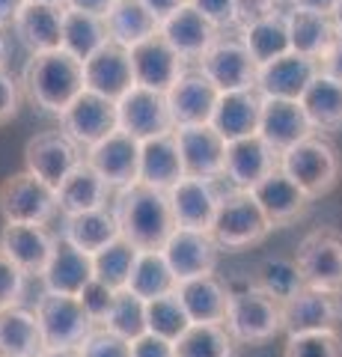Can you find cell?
I'll list each match as a JSON object with an SVG mask.
<instances>
[{
    "mask_svg": "<svg viewBox=\"0 0 342 357\" xmlns=\"http://www.w3.org/2000/svg\"><path fill=\"white\" fill-rule=\"evenodd\" d=\"M114 215L123 238L137 250H161L176 229L167 191H158L143 182L128 185L116 194Z\"/></svg>",
    "mask_w": 342,
    "mask_h": 357,
    "instance_id": "obj_1",
    "label": "cell"
},
{
    "mask_svg": "<svg viewBox=\"0 0 342 357\" xmlns=\"http://www.w3.org/2000/svg\"><path fill=\"white\" fill-rule=\"evenodd\" d=\"M24 89L36 107L48 110L54 116H63L65 107L86 89L84 63L75 60L72 54H65L63 48L48 54H33L24 69Z\"/></svg>",
    "mask_w": 342,
    "mask_h": 357,
    "instance_id": "obj_2",
    "label": "cell"
},
{
    "mask_svg": "<svg viewBox=\"0 0 342 357\" xmlns=\"http://www.w3.org/2000/svg\"><path fill=\"white\" fill-rule=\"evenodd\" d=\"M280 170L310 199H318L336 188L342 167H339L336 149L325 137L310 134L306 140L295 143L292 149H286L280 155Z\"/></svg>",
    "mask_w": 342,
    "mask_h": 357,
    "instance_id": "obj_3",
    "label": "cell"
},
{
    "mask_svg": "<svg viewBox=\"0 0 342 357\" xmlns=\"http://www.w3.org/2000/svg\"><path fill=\"white\" fill-rule=\"evenodd\" d=\"M224 328L238 345H262L283 331V304L256 286L233 292Z\"/></svg>",
    "mask_w": 342,
    "mask_h": 357,
    "instance_id": "obj_4",
    "label": "cell"
},
{
    "mask_svg": "<svg viewBox=\"0 0 342 357\" xmlns=\"http://www.w3.org/2000/svg\"><path fill=\"white\" fill-rule=\"evenodd\" d=\"M271 220L265 218V211L253 199L250 191H233L220 197L217 215L212 223V238L226 250H241L250 244H259L262 238H268Z\"/></svg>",
    "mask_w": 342,
    "mask_h": 357,
    "instance_id": "obj_5",
    "label": "cell"
},
{
    "mask_svg": "<svg viewBox=\"0 0 342 357\" xmlns=\"http://www.w3.org/2000/svg\"><path fill=\"white\" fill-rule=\"evenodd\" d=\"M36 321L42 333V345L45 354L51 351H72L81 349V342L93 333V321L84 312L78 298L69 295H54L45 292L36 304Z\"/></svg>",
    "mask_w": 342,
    "mask_h": 357,
    "instance_id": "obj_6",
    "label": "cell"
},
{
    "mask_svg": "<svg viewBox=\"0 0 342 357\" xmlns=\"http://www.w3.org/2000/svg\"><path fill=\"white\" fill-rule=\"evenodd\" d=\"M297 271L306 289L330 292L342 298V236L336 229H316L297 248Z\"/></svg>",
    "mask_w": 342,
    "mask_h": 357,
    "instance_id": "obj_7",
    "label": "cell"
},
{
    "mask_svg": "<svg viewBox=\"0 0 342 357\" xmlns=\"http://www.w3.org/2000/svg\"><path fill=\"white\" fill-rule=\"evenodd\" d=\"M57 211V191L33 173H15L0 185V215L6 223L45 227Z\"/></svg>",
    "mask_w": 342,
    "mask_h": 357,
    "instance_id": "obj_8",
    "label": "cell"
},
{
    "mask_svg": "<svg viewBox=\"0 0 342 357\" xmlns=\"http://www.w3.org/2000/svg\"><path fill=\"white\" fill-rule=\"evenodd\" d=\"M200 72L217 86V93H238L256 86L259 66L253 63L241 36H217V42L203 54Z\"/></svg>",
    "mask_w": 342,
    "mask_h": 357,
    "instance_id": "obj_9",
    "label": "cell"
},
{
    "mask_svg": "<svg viewBox=\"0 0 342 357\" xmlns=\"http://www.w3.org/2000/svg\"><path fill=\"white\" fill-rule=\"evenodd\" d=\"M60 126H63V134L69 140H75L78 146L93 149L95 143H102L114 131H119L116 102L84 89V93L65 107V114L60 116Z\"/></svg>",
    "mask_w": 342,
    "mask_h": 357,
    "instance_id": "obj_10",
    "label": "cell"
},
{
    "mask_svg": "<svg viewBox=\"0 0 342 357\" xmlns=\"http://www.w3.org/2000/svg\"><path fill=\"white\" fill-rule=\"evenodd\" d=\"M116 110H119V131L131 134L140 143L176 131L167 107V96L155 93V89L134 86L116 102Z\"/></svg>",
    "mask_w": 342,
    "mask_h": 357,
    "instance_id": "obj_11",
    "label": "cell"
},
{
    "mask_svg": "<svg viewBox=\"0 0 342 357\" xmlns=\"http://www.w3.org/2000/svg\"><path fill=\"white\" fill-rule=\"evenodd\" d=\"M128 54H131V72H134V86H146L167 96L173 84L185 75V60L161 36V30L146 42L134 45Z\"/></svg>",
    "mask_w": 342,
    "mask_h": 357,
    "instance_id": "obj_12",
    "label": "cell"
},
{
    "mask_svg": "<svg viewBox=\"0 0 342 357\" xmlns=\"http://www.w3.org/2000/svg\"><path fill=\"white\" fill-rule=\"evenodd\" d=\"M170 271L176 274V283L194 280V277L215 274L220 244L212 238V232H194V229H173V236L161 248Z\"/></svg>",
    "mask_w": 342,
    "mask_h": 357,
    "instance_id": "obj_13",
    "label": "cell"
},
{
    "mask_svg": "<svg viewBox=\"0 0 342 357\" xmlns=\"http://www.w3.org/2000/svg\"><path fill=\"white\" fill-rule=\"evenodd\" d=\"M27 173L42 178L48 188H57L72 176V170L78 167L81 158V146L75 140H69L63 131H48L39 134L27 143Z\"/></svg>",
    "mask_w": 342,
    "mask_h": 357,
    "instance_id": "obj_14",
    "label": "cell"
},
{
    "mask_svg": "<svg viewBox=\"0 0 342 357\" xmlns=\"http://www.w3.org/2000/svg\"><path fill=\"white\" fill-rule=\"evenodd\" d=\"M277 167H280V152H274L262 140V134H250V137L226 143L224 176L233 182L235 191H253Z\"/></svg>",
    "mask_w": 342,
    "mask_h": 357,
    "instance_id": "obj_15",
    "label": "cell"
},
{
    "mask_svg": "<svg viewBox=\"0 0 342 357\" xmlns=\"http://www.w3.org/2000/svg\"><path fill=\"white\" fill-rule=\"evenodd\" d=\"M217 98H220L217 86L208 81L200 69H185V75L167 93V107H170L173 126L176 128L208 126L215 107H217Z\"/></svg>",
    "mask_w": 342,
    "mask_h": 357,
    "instance_id": "obj_16",
    "label": "cell"
},
{
    "mask_svg": "<svg viewBox=\"0 0 342 357\" xmlns=\"http://www.w3.org/2000/svg\"><path fill=\"white\" fill-rule=\"evenodd\" d=\"M86 164L107 182V188H128L137 182L140 173V140L125 131H114L93 149H86Z\"/></svg>",
    "mask_w": 342,
    "mask_h": 357,
    "instance_id": "obj_17",
    "label": "cell"
},
{
    "mask_svg": "<svg viewBox=\"0 0 342 357\" xmlns=\"http://www.w3.org/2000/svg\"><path fill=\"white\" fill-rule=\"evenodd\" d=\"M170 211L176 229H194V232H212V223L220 206V194L215 191V182L208 178L185 176L179 185L167 191Z\"/></svg>",
    "mask_w": 342,
    "mask_h": 357,
    "instance_id": "obj_18",
    "label": "cell"
},
{
    "mask_svg": "<svg viewBox=\"0 0 342 357\" xmlns=\"http://www.w3.org/2000/svg\"><path fill=\"white\" fill-rule=\"evenodd\" d=\"M173 134H176V143H179L185 176L208 178V182L224 176L226 140L212 126H185V128H176Z\"/></svg>",
    "mask_w": 342,
    "mask_h": 357,
    "instance_id": "obj_19",
    "label": "cell"
},
{
    "mask_svg": "<svg viewBox=\"0 0 342 357\" xmlns=\"http://www.w3.org/2000/svg\"><path fill=\"white\" fill-rule=\"evenodd\" d=\"M342 321V298L318 289H301L295 298L283 304V331L289 333H313V331H339Z\"/></svg>",
    "mask_w": 342,
    "mask_h": 357,
    "instance_id": "obj_20",
    "label": "cell"
},
{
    "mask_svg": "<svg viewBox=\"0 0 342 357\" xmlns=\"http://www.w3.org/2000/svg\"><path fill=\"white\" fill-rule=\"evenodd\" d=\"M84 84L90 93L104 96L110 102H119L125 93H131L134 89V72H131L128 48L116 42H107L104 48H98L84 63Z\"/></svg>",
    "mask_w": 342,
    "mask_h": 357,
    "instance_id": "obj_21",
    "label": "cell"
},
{
    "mask_svg": "<svg viewBox=\"0 0 342 357\" xmlns=\"http://www.w3.org/2000/svg\"><path fill=\"white\" fill-rule=\"evenodd\" d=\"M259 134L274 152H286L295 143L306 140L313 134V126L306 119L301 102L292 98H262V119H259Z\"/></svg>",
    "mask_w": 342,
    "mask_h": 357,
    "instance_id": "obj_22",
    "label": "cell"
},
{
    "mask_svg": "<svg viewBox=\"0 0 342 357\" xmlns=\"http://www.w3.org/2000/svg\"><path fill=\"white\" fill-rule=\"evenodd\" d=\"M316 75H318L316 60L289 51L280 60H271L268 66H259L256 89L262 93V98H292V102H301L304 89L313 84Z\"/></svg>",
    "mask_w": 342,
    "mask_h": 357,
    "instance_id": "obj_23",
    "label": "cell"
},
{
    "mask_svg": "<svg viewBox=\"0 0 342 357\" xmlns=\"http://www.w3.org/2000/svg\"><path fill=\"white\" fill-rule=\"evenodd\" d=\"M161 36L187 63V60H203V54L217 42V27L203 13H196L191 0H187L170 18L161 21Z\"/></svg>",
    "mask_w": 342,
    "mask_h": 357,
    "instance_id": "obj_24",
    "label": "cell"
},
{
    "mask_svg": "<svg viewBox=\"0 0 342 357\" xmlns=\"http://www.w3.org/2000/svg\"><path fill=\"white\" fill-rule=\"evenodd\" d=\"M0 250L27 277H42L54 253V238L45 227L36 223H6L0 232Z\"/></svg>",
    "mask_w": 342,
    "mask_h": 357,
    "instance_id": "obj_25",
    "label": "cell"
},
{
    "mask_svg": "<svg viewBox=\"0 0 342 357\" xmlns=\"http://www.w3.org/2000/svg\"><path fill=\"white\" fill-rule=\"evenodd\" d=\"M259 119H262V93L253 89H238V93H220L217 107L212 114V126L226 143L259 134Z\"/></svg>",
    "mask_w": 342,
    "mask_h": 357,
    "instance_id": "obj_26",
    "label": "cell"
},
{
    "mask_svg": "<svg viewBox=\"0 0 342 357\" xmlns=\"http://www.w3.org/2000/svg\"><path fill=\"white\" fill-rule=\"evenodd\" d=\"M250 194L259 203V208L265 211V218L271 220V227H286V223L306 215V208H310V197H306L280 167L268 178H262Z\"/></svg>",
    "mask_w": 342,
    "mask_h": 357,
    "instance_id": "obj_27",
    "label": "cell"
},
{
    "mask_svg": "<svg viewBox=\"0 0 342 357\" xmlns=\"http://www.w3.org/2000/svg\"><path fill=\"white\" fill-rule=\"evenodd\" d=\"M90 280H93V256L81 253L75 244H69L65 238L54 241V253L48 259L45 274H42L45 292L78 298Z\"/></svg>",
    "mask_w": 342,
    "mask_h": 357,
    "instance_id": "obj_28",
    "label": "cell"
},
{
    "mask_svg": "<svg viewBox=\"0 0 342 357\" xmlns=\"http://www.w3.org/2000/svg\"><path fill=\"white\" fill-rule=\"evenodd\" d=\"M229 289L217 280L215 274L194 277L176 286V298L191 319V325H224L226 310H229Z\"/></svg>",
    "mask_w": 342,
    "mask_h": 357,
    "instance_id": "obj_29",
    "label": "cell"
},
{
    "mask_svg": "<svg viewBox=\"0 0 342 357\" xmlns=\"http://www.w3.org/2000/svg\"><path fill=\"white\" fill-rule=\"evenodd\" d=\"M182 178H185V167H182L179 143H176L173 131L140 143L137 182L149 185V188H158V191H170V188H176Z\"/></svg>",
    "mask_w": 342,
    "mask_h": 357,
    "instance_id": "obj_30",
    "label": "cell"
},
{
    "mask_svg": "<svg viewBox=\"0 0 342 357\" xmlns=\"http://www.w3.org/2000/svg\"><path fill=\"white\" fill-rule=\"evenodd\" d=\"M63 6L51 3H27L15 18L18 39L27 45L33 54H48L63 48Z\"/></svg>",
    "mask_w": 342,
    "mask_h": 357,
    "instance_id": "obj_31",
    "label": "cell"
},
{
    "mask_svg": "<svg viewBox=\"0 0 342 357\" xmlns=\"http://www.w3.org/2000/svg\"><path fill=\"white\" fill-rule=\"evenodd\" d=\"M107 182L86 161H81L72 170V176L57 188V211L65 218L86 215V211H98L107 203Z\"/></svg>",
    "mask_w": 342,
    "mask_h": 357,
    "instance_id": "obj_32",
    "label": "cell"
},
{
    "mask_svg": "<svg viewBox=\"0 0 342 357\" xmlns=\"http://www.w3.org/2000/svg\"><path fill=\"white\" fill-rule=\"evenodd\" d=\"M104 24H107L110 42L123 45L128 51L161 30V21L152 15L140 0H116V3L110 6V13L104 15Z\"/></svg>",
    "mask_w": 342,
    "mask_h": 357,
    "instance_id": "obj_33",
    "label": "cell"
},
{
    "mask_svg": "<svg viewBox=\"0 0 342 357\" xmlns=\"http://www.w3.org/2000/svg\"><path fill=\"white\" fill-rule=\"evenodd\" d=\"M42 345L36 312L24 307L0 310V357H42Z\"/></svg>",
    "mask_w": 342,
    "mask_h": 357,
    "instance_id": "obj_34",
    "label": "cell"
},
{
    "mask_svg": "<svg viewBox=\"0 0 342 357\" xmlns=\"http://www.w3.org/2000/svg\"><path fill=\"white\" fill-rule=\"evenodd\" d=\"M241 39H244L250 57L256 66H268L271 60H280L292 51L289 15L277 9V13H271L268 18L253 21L250 27H241Z\"/></svg>",
    "mask_w": 342,
    "mask_h": 357,
    "instance_id": "obj_35",
    "label": "cell"
},
{
    "mask_svg": "<svg viewBox=\"0 0 342 357\" xmlns=\"http://www.w3.org/2000/svg\"><path fill=\"white\" fill-rule=\"evenodd\" d=\"M289 39H292V51L310 60H322L325 51L334 45L339 36V30L330 15H316V13H304V9H289Z\"/></svg>",
    "mask_w": 342,
    "mask_h": 357,
    "instance_id": "obj_36",
    "label": "cell"
},
{
    "mask_svg": "<svg viewBox=\"0 0 342 357\" xmlns=\"http://www.w3.org/2000/svg\"><path fill=\"white\" fill-rule=\"evenodd\" d=\"M301 107L310 119L313 131H334L342 128V84L318 72L313 84L304 89Z\"/></svg>",
    "mask_w": 342,
    "mask_h": 357,
    "instance_id": "obj_37",
    "label": "cell"
},
{
    "mask_svg": "<svg viewBox=\"0 0 342 357\" xmlns=\"http://www.w3.org/2000/svg\"><path fill=\"white\" fill-rule=\"evenodd\" d=\"M123 232H119L116 215L107 208L86 211V215H75L65 220V241L75 244L81 253L95 256L98 250H104L107 244H114Z\"/></svg>",
    "mask_w": 342,
    "mask_h": 357,
    "instance_id": "obj_38",
    "label": "cell"
},
{
    "mask_svg": "<svg viewBox=\"0 0 342 357\" xmlns=\"http://www.w3.org/2000/svg\"><path fill=\"white\" fill-rule=\"evenodd\" d=\"M107 42H110V36H107L104 18L75 13V9H65L63 13V51L72 54L75 60L86 63L98 48H104Z\"/></svg>",
    "mask_w": 342,
    "mask_h": 357,
    "instance_id": "obj_39",
    "label": "cell"
},
{
    "mask_svg": "<svg viewBox=\"0 0 342 357\" xmlns=\"http://www.w3.org/2000/svg\"><path fill=\"white\" fill-rule=\"evenodd\" d=\"M176 286H179L176 283V274L170 271V265L161 250H140L137 253V262L128 277V292H134L143 301H155L161 295H173Z\"/></svg>",
    "mask_w": 342,
    "mask_h": 357,
    "instance_id": "obj_40",
    "label": "cell"
},
{
    "mask_svg": "<svg viewBox=\"0 0 342 357\" xmlns=\"http://www.w3.org/2000/svg\"><path fill=\"white\" fill-rule=\"evenodd\" d=\"M137 253L140 250L134 244L119 236L114 244H107L104 250H98L93 256V277L98 283L110 286L114 292H123V289H128V277L137 262Z\"/></svg>",
    "mask_w": 342,
    "mask_h": 357,
    "instance_id": "obj_41",
    "label": "cell"
},
{
    "mask_svg": "<svg viewBox=\"0 0 342 357\" xmlns=\"http://www.w3.org/2000/svg\"><path fill=\"white\" fill-rule=\"evenodd\" d=\"M176 345V357H235V340L224 325H191Z\"/></svg>",
    "mask_w": 342,
    "mask_h": 357,
    "instance_id": "obj_42",
    "label": "cell"
},
{
    "mask_svg": "<svg viewBox=\"0 0 342 357\" xmlns=\"http://www.w3.org/2000/svg\"><path fill=\"white\" fill-rule=\"evenodd\" d=\"M110 333H116V337H123L128 342H134L137 337H143L149 328H146V301L137 298L134 292H128V289H123V292H116V301L114 307H110L104 325Z\"/></svg>",
    "mask_w": 342,
    "mask_h": 357,
    "instance_id": "obj_43",
    "label": "cell"
},
{
    "mask_svg": "<svg viewBox=\"0 0 342 357\" xmlns=\"http://www.w3.org/2000/svg\"><path fill=\"white\" fill-rule=\"evenodd\" d=\"M146 328H149V333H155V337L167 340V342H176L191 328V319H187V312L182 307V301L176 298V292L161 295L155 301H146Z\"/></svg>",
    "mask_w": 342,
    "mask_h": 357,
    "instance_id": "obj_44",
    "label": "cell"
},
{
    "mask_svg": "<svg viewBox=\"0 0 342 357\" xmlns=\"http://www.w3.org/2000/svg\"><path fill=\"white\" fill-rule=\"evenodd\" d=\"M256 289L268 292L274 301L286 304L289 298H295L304 286V277L297 271V262L295 259H268L259 265L256 271Z\"/></svg>",
    "mask_w": 342,
    "mask_h": 357,
    "instance_id": "obj_45",
    "label": "cell"
},
{
    "mask_svg": "<svg viewBox=\"0 0 342 357\" xmlns=\"http://www.w3.org/2000/svg\"><path fill=\"white\" fill-rule=\"evenodd\" d=\"M283 357H342V337L339 331L292 333L286 340Z\"/></svg>",
    "mask_w": 342,
    "mask_h": 357,
    "instance_id": "obj_46",
    "label": "cell"
},
{
    "mask_svg": "<svg viewBox=\"0 0 342 357\" xmlns=\"http://www.w3.org/2000/svg\"><path fill=\"white\" fill-rule=\"evenodd\" d=\"M24 289H27V274L0 250V310L21 307Z\"/></svg>",
    "mask_w": 342,
    "mask_h": 357,
    "instance_id": "obj_47",
    "label": "cell"
},
{
    "mask_svg": "<svg viewBox=\"0 0 342 357\" xmlns=\"http://www.w3.org/2000/svg\"><path fill=\"white\" fill-rule=\"evenodd\" d=\"M81 357H131V342L110 333L107 328H93V333L81 342Z\"/></svg>",
    "mask_w": 342,
    "mask_h": 357,
    "instance_id": "obj_48",
    "label": "cell"
},
{
    "mask_svg": "<svg viewBox=\"0 0 342 357\" xmlns=\"http://www.w3.org/2000/svg\"><path fill=\"white\" fill-rule=\"evenodd\" d=\"M78 301H81V307H84V312L90 316V321L95 328H102L104 325V319H107V312H110V307H114V301H116V292L110 286H104V283H98L95 277L90 283H86V289L78 295Z\"/></svg>",
    "mask_w": 342,
    "mask_h": 357,
    "instance_id": "obj_49",
    "label": "cell"
},
{
    "mask_svg": "<svg viewBox=\"0 0 342 357\" xmlns=\"http://www.w3.org/2000/svg\"><path fill=\"white\" fill-rule=\"evenodd\" d=\"M196 13H203L215 27L235 24V0H191Z\"/></svg>",
    "mask_w": 342,
    "mask_h": 357,
    "instance_id": "obj_50",
    "label": "cell"
},
{
    "mask_svg": "<svg viewBox=\"0 0 342 357\" xmlns=\"http://www.w3.org/2000/svg\"><path fill=\"white\" fill-rule=\"evenodd\" d=\"M271 13H277V0H235V24L250 27L253 21L268 18Z\"/></svg>",
    "mask_w": 342,
    "mask_h": 357,
    "instance_id": "obj_51",
    "label": "cell"
},
{
    "mask_svg": "<svg viewBox=\"0 0 342 357\" xmlns=\"http://www.w3.org/2000/svg\"><path fill=\"white\" fill-rule=\"evenodd\" d=\"M18 81L6 69H0V126H6L9 119L18 114Z\"/></svg>",
    "mask_w": 342,
    "mask_h": 357,
    "instance_id": "obj_52",
    "label": "cell"
},
{
    "mask_svg": "<svg viewBox=\"0 0 342 357\" xmlns=\"http://www.w3.org/2000/svg\"><path fill=\"white\" fill-rule=\"evenodd\" d=\"M131 357H176V345L146 331L131 342Z\"/></svg>",
    "mask_w": 342,
    "mask_h": 357,
    "instance_id": "obj_53",
    "label": "cell"
},
{
    "mask_svg": "<svg viewBox=\"0 0 342 357\" xmlns=\"http://www.w3.org/2000/svg\"><path fill=\"white\" fill-rule=\"evenodd\" d=\"M318 72L342 84V36H336L334 45L325 51V57L318 60Z\"/></svg>",
    "mask_w": 342,
    "mask_h": 357,
    "instance_id": "obj_54",
    "label": "cell"
},
{
    "mask_svg": "<svg viewBox=\"0 0 342 357\" xmlns=\"http://www.w3.org/2000/svg\"><path fill=\"white\" fill-rule=\"evenodd\" d=\"M114 3H116V0H65L63 6H65V9H75V13H86V15L104 18Z\"/></svg>",
    "mask_w": 342,
    "mask_h": 357,
    "instance_id": "obj_55",
    "label": "cell"
},
{
    "mask_svg": "<svg viewBox=\"0 0 342 357\" xmlns=\"http://www.w3.org/2000/svg\"><path fill=\"white\" fill-rule=\"evenodd\" d=\"M140 3L146 6L149 13L155 15L158 21H164V18H170V15L176 13V9H179V6H185L187 0H140Z\"/></svg>",
    "mask_w": 342,
    "mask_h": 357,
    "instance_id": "obj_56",
    "label": "cell"
},
{
    "mask_svg": "<svg viewBox=\"0 0 342 357\" xmlns=\"http://www.w3.org/2000/svg\"><path fill=\"white\" fill-rule=\"evenodd\" d=\"M292 9H304V13H316V15H334V9L339 0H289Z\"/></svg>",
    "mask_w": 342,
    "mask_h": 357,
    "instance_id": "obj_57",
    "label": "cell"
},
{
    "mask_svg": "<svg viewBox=\"0 0 342 357\" xmlns=\"http://www.w3.org/2000/svg\"><path fill=\"white\" fill-rule=\"evenodd\" d=\"M24 6H27V0H0V27L15 24V18L21 15Z\"/></svg>",
    "mask_w": 342,
    "mask_h": 357,
    "instance_id": "obj_58",
    "label": "cell"
},
{
    "mask_svg": "<svg viewBox=\"0 0 342 357\" xmlns=\"http://www.w3.org/2000/svg\"><path fill=\"white\" fill-rule=\"evenodd\" d=\"M6 54H9V48H6V33H3V27H0V69H6Z\"/></svg>",
    "mask_w": 342,
    "mask_h": 357,
    "instance_id": "obj_59",
    "label": "cell"
},
{
    "mask_svg": "<svg viewBox=\"0 0 342 357\" xmlns=\"http://www.w3.org/2000/svg\"><path fill=\"white\" fill-rule=\"evenodd\" d=\"M330 18H334V24H336V30H339V36H342V0H339V3H336V9H334V15H330Z\"/></svg>",
    "mask_w": 342,
    "mask_h": 357,
    "instance_id": "obj_60",
    "label": "cell"
},
{
    "mask_svg": "<svg viewBox=\"0 0 342 357\" xmlns=\"http://www.w3.org/2000/svg\"><path fill=\"white\" fill-rule=\"evenodd\" d=\"M42 357H81L78 349H72V351H51V354H42Z\"/></svg>",
    "mask_w": 342,
    "mask_h": 357,
    "instance_id": "obj_61",
    "label": "cell"
},
{
    "mask_svg": "<svg viewBox=\"0 0 342 357\" xmlns=\"http://www.w3.org/2000/svg\"><path fill=\"white\" fill-rule=\"evenodd\" d=\"M27 3H51V6H63L65 0H27Z\"/></svg>",
    "mask_w": 342,
    "mask_h": 357,
    "instance_id": "obj_62",
    "label": "cell"
}]
</instances>
